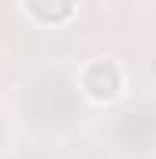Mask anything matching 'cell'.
<instances>
[{
    "instance_id": "cell-1",
    "label": "cell",
    "mask_w": 156,
    "mask_h": 159,
    "mask_svg": "<svg viewBox=\"0 0 156 159\" xmlns=\"http://www.w3.org/2000/svg\"><path fill=\"white\" fill-rule=\"evenodd\" d=\"M78 89H82V96H85L89 104L108 107V104H115L119 96L126 93V70L119 67L115 59H108V56L89 59V63H82V70H78Z\"/></svg>"
},
{
    "instance_id": "cell-2",
    "label": "cell",
    "mask_w": 156,
    "mask_h": 159,
    "mask_svg": "<svg viewBox=\"0 0 156 159\" xmlns=\"http://www.w3.org/2000/svg\"><path fill=\"white\" fill-rule=\"evenodd\" d=\"M22 11L37 26H67L78 15V0H22Z\"/></svg>"
}]
</instances>
